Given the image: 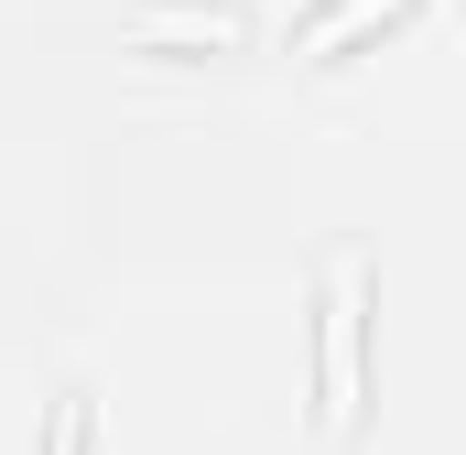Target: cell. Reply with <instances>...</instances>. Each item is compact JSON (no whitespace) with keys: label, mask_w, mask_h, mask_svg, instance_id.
<instances>
[{"label":"cell","mask_w":466,"mask_h":455,"mask_svg":"<svg viewBox=\"0 0 466 455\" xmlns=\"http://www.w3.org/2000/svg\"><path fill=\"white\" fill-rule=\"evenodd\" d=\"M315 412L358 434V271L326 293V337H315Z\"/></svg>","instance_id":"cell-1"},{"label":"cell","mask_w":466,"mask_h":455,"mask_svg":"<svg viewBox=\"0 0 466 455\" xmlns=\"http://www.w3.org/2000/svg\"><path fill=\"white\" fill-rule=\"evenodd\" d=\"M55 455H87V390L55 401Z\"/></svg>","instance_id":"cell-2"}]
</instances>
